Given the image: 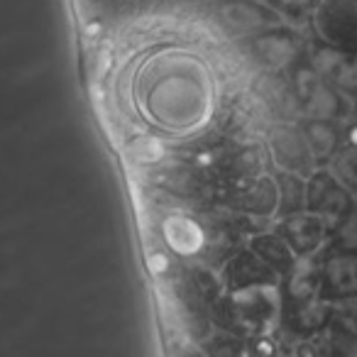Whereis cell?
Wrapping results in <instances>:
<instances>
[{
	"label": "cell",
	"instance_id": "277c9868",
	"mask_svg": "<svg viewBox=\"0 0 357 357\" xmlns=\"http://www.w3.org/2000/svg\"><path fill=\"white\" fill-rule=\"evenodd\" d=\"M279 296H282V308H279L277 331L284 335V340H308L326 328L331 301H326L318 289L282 282Z\"/></svg>",
	"mask_w": 357,
	"mask_h": 357
},
{
	"label": "cell",
	"instance_id": "2e32d148",
	"mask_svg": "<svg viewBox=\"0 0 357 357\" xmlns=\"http://www.w3.org/2000/svg\"><path fill=\"white\" fill-rule=\"evenodd\" d=\"M162 240L178 259H199L204 252V225L194 211H172L159 223Z\"/></svg>",
	"mask_w": 357,
	"mask_h": 357
},
{
	"label": "cell",
	"instance_id": "5b68a950",
	"mask_svg": "<svg viewBox=\"0 0 357 357\" xmlns=\"http://www.w3.org/2000/svg\"><path fill=\"white\" fill-rule=\"evenodd\" d=\"M294 93L298 100L301 118H318V120H337L347 123L355 115V100L342 96L337 89H333L311 64L303 59L294 71H289Z\"/></svg>",
	"mask_w": 357,
	"mask_h": 357
},
{
	"label": "cell",
	"instance_id": "7a4b0ae2",
	"mask_svg": "<svg viewBox=\"0 0 357 357\" xmlns=\"http://www.w3.org/2000/svg\"><path fill=\"white\" fill-rule=\"evenodd\" d=\"M147 184L159 196H167L172 201L174 211H204L215 206V196H218V186L213 184V178L189 162L186 157H164L162 162L152 164L144 172Z\"/></svg>",
	"mask_w": 357,
	"mask_h": 357
},
{
	"label": "cell",
	"instance_id": "9a60e30c",
	"mask_svg": "<svg viewBox=\"0 0 357 357\" xmlns=\"http://www.w3.org/2000/svg\"><path fill=\"white\" fill-rule=\"evenodd\" d=\"M218 274L225 291L248 287H279L282 284V277L264 259H259L248 245L235 250L223 262V267L218 269Z\"/></svg>",
	"mask_w": 357,
	"mask_h": 357
},
{
	"label": "cell",
	"instance_id": "d4e9b609",
	"mask_svg": "<svg viewBox=\"0 0 357 357\" xmlns=\"http://www.w3.org/2000/svg\"><path fill=\"white\" fill-rule=\"evenodd\" d=\"M130 152H132V159L137 164H157L164 159V147L159 139H149V137H142V139H135L130 144Z\"/></svg>",
	"mask_w": 357,
	"mask_h": 357
},
{
	"label": "cell",
	"instance_id": "4fadbf2b",
	"mask_svg": "<svg viewBox=\"0 0 357 357\" xmlns=\"http://www.w3.org/2000/svg\"><path fill=\"white\" fill-rule=\"evenodd\" d=\"M318 262V287L326 301H340V298L357 294V257L350 252L323 245L316 252Z\"/></svg>",
	"mask_w": 357,
	"mask_h": 357
},
{
	"label": "cell",
	"instance_id": "484cf974",
	"mask_svg": "<svg viewBox=\"0 0 357 357\" xmlns=\"http://www.w3.org/2000/svg\"><path fill=\"white\" fill-rule=\"evenodd\" d=\"M355 118H357V100H355Z\"/></svg>",
	"mask_w": 357,
	"mask_h": 357
},
{
	"label": "cell",
	"instance_id": "ba28073f",
	"mask_svg": "<svg viewBox=\"0 0 357 357\" xmlns=\"http://www.w3.org/2000/svg\"><path fill=\"white\" fill-rule=\"evenodd\" d=\"M262 139L269 154V164L274 169L301 174V176H308L318 169V162L308 147L298 120H272L264 130Z\"/></svg>",
	"mask_w": 357,
	"mask_h": 357
},
{
	"label": "cell",
	"instance_id": "3957f363",
	"mask_svg": "<svg viewBox=\"0 0 357 357\" xmlns=\"http://www.w3.org/2000/svg\"><path fill=\"white\" fill-rule=\"evenodd\" d=\"M235 45L257 74H289L306 59L311 40L296 25L282 22L257 35L243 37Z\"/></svg>",
	"mask_w": 357,
	"mask_h": 357
},
{
	"label": "cell",
	"instance_id": "6da1fadb",
	"mask_svg": "<svg viewBox=\"0 0 357 357\" xmlns=\"http://www.w3.org/2000/svg\"><path fill=\"white\" fill-rule=\"evenodd\" d=\"M279 308H282L279 287L235 289V291H223V296L213 303L211 321L213 328L255 340L277 331Z\"/></svg>",
	"mask_w": 357,
	"mask_h": 357
},
{
	"label": "cell",
	"instance_id": "30bf717a",
	"mask_svg": "<svg viewBox=\"0 0 357 357\" xmlns=\"http://www.w3.org/2000/svg\"><path fill=\"white\" fill-rule=\"evenodd\" d=\"M308 64L342 96L357 100V50L355 47H335L311 37L306 54Z\"/></svg>",
	"mask_w": 357,
	"mask_h": 357
},
{
	"label": "cell",
	"instance_id": "9c48e42d",
	"mask_svg": "<svg viewBox=\"0 0 357 357\" xmlns=\"http://www.w3.org/2000/svg\"><path fill=\"white\" fill-rule=\"evenodd\" d=\"M215 25L235 40L277 27L284 17L264 0H213L208 3Z\"/></svg>",
	"mask_w": 357,
	"mask_h": 357
},
{
	"label": "cell",
	"instance_id": "8fae6325",
	"mask_svg": "<svg viewBox=\"0 0 357 357\" xmlns=\"http://www.w3.org/2000/svg\"><path fill=\"white\" fill-rule=\"evenodd\" d=\"M308 27L326 45L357 50V0H321Z\"/></svg>",
	"mask_w": 357,
	"mask_h": 357
},
{
	"label": "cell",
	"instance_id": "ffe728a7",
	"mask_svg": "<svg viewBox=\"0 0 357 357\" xmlns=\"http://www.w3.org/2000/svg\"><path fill=\"white\" fill-rule=\"evenodd\" d=\"M328 169L350 189V194L357 201V118L355 115L345 123V137H342V144L331 157V162H328Z\"/></svg>",
	"mask_w": 357,
	"mask_h": 357
},
{
	"label": "cell",
	"instance_id": "ac0fdd59",
	"mask_svg": "<svg viewBox=\"0 0 357 357\" xmlns=\"http://www.w3.org/2000/svg\"><path fill=\"white\" fill-rule=\"evenodd\" d=\"M306 142L311 147L313 157H316L318 167H328L331 157L337 152L345 137V123L337 120H318V118H298Z\"/></svg>",
	"mask_w": 357,
	"mask_h": 357
},
{
	"label": "cell",
	"instance_id": "cb8c5ba5",
	"mask_svg": "<svg viewBox=\"0 0 357 357\" xmlns=\"http://www.w3.org/2000/svg\"><path fill=\"white\" fill-rule=\"evenodd\" d=\"M204 350L208 355H243V352H248V337L238 335V333L213 328L211 335L206 337Z\"/></svg>",
	"mask_w": 357,
	"mask_h": 357
},
{
	"label": "cell",
	"instance_id": "e0dca14e",
	"mask_svg": "<svg viewBox=\"0 0 357 357\" xmlns=\"http://www.w3.org/2000/svg\"><path fill=\"white\" fill-rule=\"evenodd\" d=\"M321 335L328 340L333 355H357V294L331 303Z\"/></svg>",
	"mask_w": 357,
	"mask_h": 357
},
{
	"label": "cell",
	"instance_id": "8992f818",
	"mask_svg": "<svg viewBox=\"0 0 357 357\" xmlns=\"http://www.w3.org/2000/svg\"><path fill=\"white\" fill-rule=\"evenodd\" d=\"M215 204L235 211V213L250 215V218L272 223L279 208V186L277 176L269 172H262L257 176L233 181L218 189Z\"/></svg>",
	"mask_w": 357,
	"mask_h": 357
},
{
	"label": "cell",
	"instance_id": "5bb4252c",
	"mask_svg": "<svg viewBox=\"0 0 357 357\" xmlns=\"http://www.w3.org/2000/svg\"><path fill=\"white\" fill-rule=\"evenodd\" d=\"M272 230L294 250L296 257L316 255L328 243V223L306 208L296 211V213L277 215L272 220Z\"/></svg>",
	"mask_w": 357,
	"mask_h": 357
},
{
	"label": "cell",
	"instance_id": "44dd1931",
	"mask_svg": "<svg viewBox=\"0 0 357 357\" xmlns=\"http://www.w3.org/2000/svg\"><path fill=\"white\" fill-rule=\"evenodd\" d=\"M274 176H277V186H279L277 215L296 213V211L306 208V176L294 172H282V169H277Z\"/></svg>",
	"mask_w": 357,
	"mask_h": 357
},
{
	"label": "cell",
	"instance_id": "7402d4cb",
	"mask_svg": "<svg viewBox=\"0 0 357 357\" xmlns=\"http://www.w3.org/2000/svg\"><path fill=\"white\" fill-rule=\"evenodd\" d=\"M328 245L357 257V201L328 228Z\"/></svg>",
	"mask_w": 357,
	"mask_h": 357
},
{
	"label": "cell",
	"instance_id": "7c38bea8",
	"mask_svg": "<svg viewBox=\"0 0 357 357\" xmlns=\"http://www.w3.org/2000/svg\"><path fill=\"white\" fill-rule=\"evenodd\" d=\"M352 204H355V196L328 167H318L316 172L306 176V211L326 220L328 228Z\"/></svg>",
	"mask_w": 357,
	"mask_h": 357
},
{
	"label": "cell",
	"instance_id": "d6986e66",
	"mask_svg": "<svg viewBox=\"0 0 357 357\" xmlns=\"http://www.w3.org/2000/svg\"><path fill=\"white\" fill-rule=\"evenodd\" d=\"M248 248L252 250L259 259H264V262H267L282 279L287 277V274L291 272L294 264H296V255H294V250L289 248V245L284 243V240L279 238L272 228H264V230H259V233L250 235Z\"/></svg>",
	"mask_w": 357,
	"mask_h": 357
},
{
	"label": "cell",
	"instance_id": "4316f807",
	"mask_svg": "<svg viewBox=\"0 0 357 357\" xmlns=\"http://www.w3.org/2000/svg\"><path fill=\"white\" fill-rule=\"evenodd\" d=\"M201 3H213V0H201Z\"/></svg>",
	"mask_w": 357,
	"mask_h": 357
},
{
	"label": "cell",
	"instance_id": "603a6c76",
	"mask_svg": "<svg viewBox=\"0 0 357 357\" xmlns=\"http://www.w3.org/2000/svg\"><path fill=\"white\" fill-rule=\"evenodd\" d=\"M264 3H269V6L284 17V22L301 27V25H308L313 10L318 8L321 0H264Z\"/></svg>",
	"mask_w": 357,
	"mask_h": 357
},
{
	"label": "cell",
	"instance_id": "52a82bcc",
	"mask_svg": "<svg viewBox=\"0 0 357 357\" xmlns=\"http://www.w3.org/2000/svg\"><path fill=\"white\" fill-rule=\"evenodd\" d=\"M269 154L264 147V139L257 137H245V139H225L218 147V152L211 159L208 174L213 178V184L225 186L233 181H243V178L257 176V174L267 172Z\"/></svg>",
	"mask_w": 357,
	"mask_h": 357
}]
</instances>
